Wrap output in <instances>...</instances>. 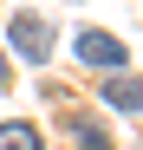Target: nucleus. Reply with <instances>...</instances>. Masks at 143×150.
<instances>
[{
	"instance_id": "f257e3e1",
	"label": "nucleus",
	"mask_w": 143,
	"mask_h": 150,
	"mask_svg": "<svg viewBox=\"0 0 143 150\" xmlns=\"http://www.w3.org/2000/svg\"><path fill=\"white\" fill-rule=\"evenodd\" d=\"M78 59H85L91 72H104V79H111V72L124 65V39H111V33H91V26H85V33H78Z\"/></svg>"
},
{
	"instance_id": "f03ea898",
	"label": "nucleus",
	"mask_w": 143,
	"mask_h": 150,
	"mask_svg": "<svg viewBox=\"0 0 143 150\" xmlns=\"http://www.w3.org/2000/svg\"><path fill=\"white\" fill-rule=\"evenodd\" d=\"M13 46H20L26 59H46V52H52V26H46L39 13H20V20H13Z\"/></svg>"
},
{
	"instance_id": "20e7f679",
	"label": "nucleus",
	"mask_w": 143,
	"mask_h": 150,
	"mask_svg": "<svg viewBox=\"0 0 143 150\" xmlns=\"http://www.w3.org/2000/svg\"><path fill=\"white\" fill-rule=\"evenodd\" d=\"M0 150H39V131L33 124H0Z\"/></svg>"
},
{
	"instance_id": "39448f33",
	"label": "nucleus",
	"mask_w": 143,
	"mask_h": 150,
	"mask_svg": "<svg viewBox=\"0 0 143 150\" xmlns=\"http://www.w3.org/2000/svg\"><path fill=\"white\" fill-rule=\"evenodd\" d=\"M78 150H111V137H104V131H91V124H78Z\"/></svg>"
},
{
	"instance_id": "7ed1b4c3",
	"label": "nucleus",
	"mask_w": 143,
	"mask_h": 150,
	"mask_svg": "<svg viewBox=\"0 0 143 150\" xmlns=\"http://www.w3.org/2000/svg\"><path fill=\"white\" fill-rule=\"evenodd\" d=\"M104 105H117V111H143V79L111 72V79H104Z\"/></svg>"
},
{
	"instance_id": "423d86ee",
	"label": "nucleus",
	"mask_w": 143,
	"mask_h": 150,
	"mask_svg": "<svg viewBox=\"0 0 143 150\" xmlns=\"http://www.w3.org/2000/svg\"><path fill=\"white\" fill-rule=\"evenodd\" d=\"M0 91H7V59H0Z\"/></svg>"
}]
</instances>
